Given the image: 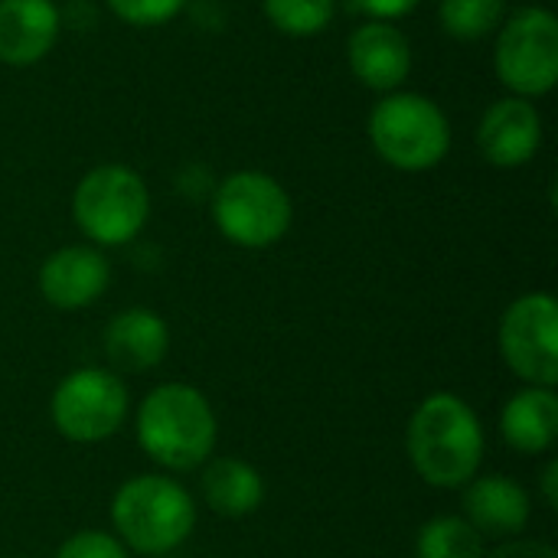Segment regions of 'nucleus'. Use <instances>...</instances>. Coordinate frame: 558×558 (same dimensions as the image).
Wrapping results in <instances>:
<instances>
[{
  "instance_id": "25",
  "label": "nucleus",
  "mask_w": 558,
  "mask_h": 558,
  "mask_svg": "<svg viewBox=\"0 0 558 558\" xmlns=\"http://www.w3.org/2000/svg\"><path fill=\"white\" fill-rule=\"evenodd\" d=\"M543 497L546 504L556 510L558 507V461H549L546 471H543Z\"/></svg>"
},
{
  "instance_id": "20",
  "label": "nucleus",
  "mask_w": 558,
  "mask_h": 558,
  "mask_svg": "<svg viewBox=\"0 0 558 558\" xmlns=\"http://www.w3.org/2000/svg\"><path fill=\"white\" fill-rule=\"evenodd\" d=\"M268 23L288 36H317L337 16V0H262Z\"/></svg>"
},
{
  "instance_id": "16",
  "label": "nucleus",
  "mask_w": 558,
  "mask_h": 558,
  "mask_svg": "<svg viewBox=\"0 0 558 558\" xmlns=\"http://www.w3.org/2000/svg\"><path fill=\"white\" fill-rule=\"evenodd\" d=\"M500 435L520 454H543L558 438V399L553 389L530 386L500 412Z\"/></svg>"
},
{
  "instance_id": "2",
  "label": "nucleus",
  "mask_w": 558,
  "mask_h": 558,
  "mask_svg": "<svg viewBox=\"0 0 558 558\" xmlns=\"http://www.w3.org/2000/svg\"><path fill=\"white\" fill-rule=\"evenodd\" d=\"M144 454L167 471H193L216 448V415L206 396L183 383L157 386L137 412Z\"/></svg>"
},
{
  "instance_id": "18",
  "label": "nucleus",
  "mask_w": 558,
  "mask_h": 558,
  "mask_svg": "<svg viewBox=\"0 0 558 558\" xmlns=\"http://www.w3.org/2000/svg\"><path fill=\"white\" fill-rule=\"evenodd\" d=\"M418 558H484V536L464 517H435L422 526Z\"/></svg>"
},
{
  "instance_id": "24",
  "label": "nucleus",
  "mask_w": 558,
  "mask_h": 558,
  "mask_svg": "<svg viewBox=\"0 0 558 558\" xmlns=\"http://www.w3.org/2000/svg\"><path fill=\"white\" fill-rule=\"evenodd\" d=\"M484 558H558V553L553 546L536 543V539H513V543L497 546L490 556Z\"/></svg>"
},
{
  "instance_id": "21",
  "label": "nucleus",
  "mask_w": 558,
  "mask_h": 558,
  "mask_svg": "<svg viewBox=\"0 0 558 558\" xmlns=\"http://www.w3.org/2000/svg\"><path fill=\"white\" fill-rule=\"evenodd\" d=\"M105 3L121 23L144 26V29L170 23L186 7V0H105Z\"/></svg>"
},
{
  "instance_id": "17",
  "label": "nucleus",
  "mask_w": 558,
  "mask_h": 558,
  "mask_svg": "<svg viewBox=\"0 0 558 558\" xmlns=\"http://www.w3.org/2000/svg\"><path fill=\"white\" fill-rule=\"evenodd\" d=\"M203 497L219 517H252L265 500V481L239 458H216L203 474Z\"/></svg>"
},
{
  "instance_id": "23",
  "label": "nucleus",
  "mask_w": 558,
  "mask_h": 558,
  "mask_svg": "<svg viewBox=\"0 0 558 558\" xmlns=\"http://www.w3.org/2000/svg\"><path fill=\"white\" fill-rule=\"evenodd\" d=\"M418 3H422V0H353V7H356L360 13H366L369 20H386V23H392V20H399V16H405V13H412Z\"/></svg>"
},
{
  "instance_id": "22",
  "label": "nucleus",
  "mask_w": 558,
  "mask_h": 558,
  "mask_svg": "<svg viewBox=\"0 0 558 558\" xmlns=\"http://www.w3.org/2000/svg\"><path fill=\"white\" fill-rule=\"evenodd\" d=\"M56 558H128V553L114 536L98 533V530H85V533L69 536L59 546Z\"/></svg>"
},
{
  "instance_id": "9",
  "label": "nucleus",
  "mask_w": 558,
  "mask_h": 558,
  "mask_svg": "<svg viewBox=\"0 0 558 558\" xmlns=\"http://www.w3.org/2000/svg\"><path fill=\"white\" fill-rule=\"evenodd\" d=\"M500 353L523 383L556 389L558 304L553 294L533 291L507 307L500 320Z\"/></svg>"
},
{
  "instance_id": "11",
  "label": "nucleus",
  "mask_w": 558,
  "mask_h": 558,
  "mask_svg": "<svg viewBox=\"0 0 558 558\" xmlns=\"http://www.w3.org/2000/svg\"><path fill=\"white\" fill-rule=\"evenodd\" d=\"M347 62L366 88L389 95L399 92L412 72V43L396 23L369 20L350 33Z\"/></svg>"
},
{
  "instance_id": "10",
  "label": "nucleus",
  "mask_w": 558,
  "mask_h": 558,
  "mask_svg": "<svg viewBox=\"0 0 558 558\" xmlns=\"http://www.w3.org/2000/svg\"><path fill=\"white\" fill-rule=\"evenodd\" d=\"M477 147L494 167H523L543 147V114L530 98L507 95L481 114Z\"/></svg>"
},
{
  "instance_id": "4",
  "label": "nucleus",
  "mask_w": 558,
  "mask_h": 558,
  "mask_svg": "<svg viewBox=\"0 0 558 558\" xmlns=\"http://www.w3.org/2000/svg\"><path fill=\"white\" fill-rule=\"evenodd\" d=\"M118 536L141 556H163L183 546L196 526L193 497L160 474L131 477L111 500Z\"/></svg>"
},
{
  "instance_id": "12",
  "label": "nucleus",
  "mask_w": 558,
  "mask_h": 558,
  "mask_svg": "<svg viewBox=\"0 0 558 558\" xmlns=\"http://www.w3.org/2000/svg\"><path fill=\"white\" fill-rule=\"evenodd\" d=\"M111 281L108 258L92 245H65L52 252L39 268V291L59 311H78L95 304Z\"/></svg>"
},
{
  "instance_id": "5",
  "label": "nucleus",
  "mask_w": 558,
  "mask_h": 558,
  "mask_svg": "<svg viewBox=\"0 0 558 558\" xmlns=\"http://www.w3.org/2000/svg\"><path fill=\"white\" fill-rule=\"evenodd\" d=\"M72 216L95 245H128L150 216L147 183L124 163H101L78 180Z\"/></svg>"
},
{
  "instance_id": "6",
  "label": "nucleus",
  "mask_w": 558,
  "mask_h": 558,
  "mask_svg": "<svg viewBox=\"0 0 558 558\" xmlns=\"http://www.w3.org/2000/svg\"><path fill=\"white\" fill-rule=\"evenodd\" d=\"M288 190L262 170H235L213 193L216 229L242 248H268L291 229Z\"/></svg>"
},
{
  "instance_id": "15",
  "label": "nucleus",
  "mask_w": 558,
  "mask_h": 558,
  "mask_svg": "<svg viewBox=\"0 0 558 558\" xmlns=\"http://www.w3.org/2000/svg\"><path fill=\"white\" fill-rule=\"evenodd\" d=\"M167 347H170V330H167L163 317L147 307L121 311L105 327L108 360L128 373L154 369L167 356Z\"/></svg>"
},
{
  "instance_id": "13",
  "label": "nucleus",
  "mask_w": 558,
  "mask_h": 558,
  "mask_svg": "<svg viewBox=\"0 0 558 558\" xmlns=\"http://www.w3.org/2000/svg\"><path fill=\"white\" fill-rule=\"evenodd\" d=\"M62 33L56 0H0V62L33 65L49 56Z\"/></svg>"
},
{
  "instance_id": "1",
  "label": "nucleus",
  "mask_w": 558,
  "mask_h": 558,
  "mask_svg": "<svg viewBox=\"0 0 558 558\" xmlns=\"http://www.w3.org/2000/svg\"><path fill=\"white\" fill-rule=\"evenodd\" d=\"M405 445L418 477L441 490L474 481L484 461V428L454 392H435L415 409Z\"/></svg>"
},
{
  "instance_id": "19",
  "label": "nucleus",
  "mask_w": 558,
  "mask_h": 558,
  "mask_svg": "<svg viewBox=\"0 0 558 558\" xmlns=\"http://www.w3.org/2000/svg\"><path fill=\"white\" fill-rule=\"evenodd\" d=\"M507 16V0H441L438 20L441 29L461 43H474L500 29Z\"/></svg>"
},
{
  "instance_id": "8",
  "label": "nucleus",
  "mask_w": 558,
  "mask_h": 558,
  "mask_svg": "<svg viewBox=\"0 0 558 558\" xmlns=\"http://www.w3.org/2000/svg\"><path fill=\"white\" fill-rule=\"evenodd\" d=\"M52 425L62 438L78 445H95L111 438L128 415V389L108 369H75L69 373L49 402Z\"/></svg>"
},
{
  "instance_id": "7",
  "label": "nucleus",
  "mask_w": 558,
  "mask_h": 558,
  "mask_svg": "<svg viewBox=\"0 0 558 558\" xmlns=\"http://www.w3.org/2000/svg\"><path fill=\"white\" fill-rule=\"evenodd\" d=\"M497 78L517 98H543L558 85V20L546 7H520L500 23L494 46Z\"/></svg>"
},
{
  "instance_id": "14",
  "label": "nucleus",
  "mask_w": 558,
  "mask_h": 558,
  "mask_svg": "<svg viewBox=\"0 0 558 558\" xmlns=\"http://www.w3.org/2000/svg\"><path fill=\"white\" fill-rule=\"evenodd\" d=\"M464 520L484 539H510L530 523V497L513 477H474L464 484Z\"/></svg>"
},
{
  "instance_id": "3",
  "label": "nucleus",
  "mask_w": 558,
  "mask_h": 558,
  "mask_svg": "<svg viewBox=\"0 0 558 558\" xmlns=\"http://www.w3.org/2000/svg\"><path fill=\"white\" fill-rule=\"evenodd\" d=\"M373 150L396 170L422 173L451 150V124L441 105L418 92H389L366 118Z\"/></svg>"
}]
</instances>
